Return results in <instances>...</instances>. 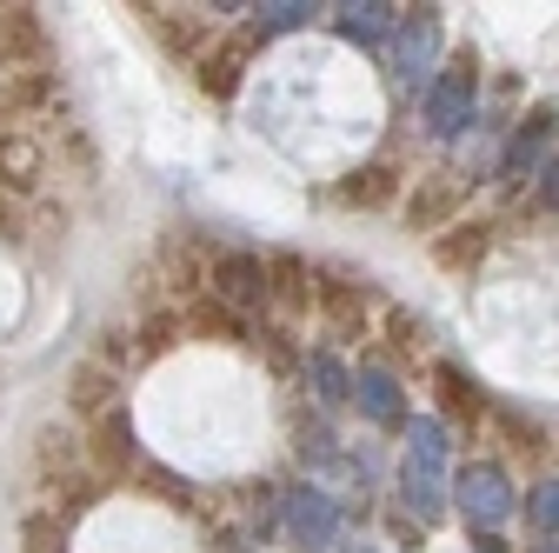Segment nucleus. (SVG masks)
<instances>
[{
  "instance_id": "f8f14e48",
  "label": "nucleus",
  "mask_w": 559,
  "mask_h": 553,
  "mask_svg": "<svg viewBox=\"0 0 559 553\" xmlns=\"http://www.w3.org/2000/svg\"><path fill=\"white\" fill-rule=\"evenodd\" d=\"M67 407H74L81 421H107V413L120 407V380L100 361H81L74 374H67Z\"/></svg>"
},
{
  "instance_id": "7ed1b4c3",
  "label": "nucleus",
  "mask_w": 559,
  "mask_h": 553,
  "mask_svg": "<svg viewBox=\"0 0 559 553\" xmlns=\"http://www.w3.org/2000/svg\"><path fill=\"white\" fill-rule=\"evenodd\" d=\"M453 494H460L466 527H479V533H493V527L513 514V480H507L493 460H466V467L453 473Z\"/></svg>"
},
{
  "instance_id": "aec40b11",
  "label": "nucleus",
  "mask_w": 559,
  "mask_h": 553,
  "mask_svg": "<svg viewBox=\"0 0 559 553\" xmlns=\"http://www.w3.org/2000/svg\"><path fill=\"white\" fill-rule=\"evenodd\" d=\"M34 180H40V148L34 141H0V187L27 193Z\"/></svg>"
},
{
  "instance_id": "c756f323",
  "label": "nucleus",
  "mask_w": 559,
  "mask_h": 553,
  "mask_svg": "<svg viewBox=\"0 0 559 553\" xmlns=\"http://www.w3.org/2000/svg\"><path fill=\"white\" fill-rule=\"evenodd\" d=\"M14 234H21V221H14V200L0 193V240H14Z\"/></svg>"
},
{
  "instance_id": "f257e3e1",
  "label": "nucleus",
  "mask_w": 559,
  "mask_h": 553,
  "mask_svg": "<svg viewBox=\"0 0 559 553\" xmlns=\"http://www.w3.org/2000/svg\"><path fill=\"white\" fill-rule=\"evenodd\" d=\"M447 434H440V421H419V427H406V460H400V501L419 514V520H433L440 507H447Z\"/></svg>"
},
{
  "instance_id": "5701e85b",
  "label": "nucleus",
  "mask_w": 559,
  "mask_h": 553,
  "mask_svg": "<svg viewBox=\"0 0 559 553\" xmlns=\"http://www.w3.org/2000/svg\"><path fill=\"white\" fill-rule=\"evenodd\" d=\"M453 207H460L453 187H419V193L406 200V221H413V234H419V227H433V234H440V221L453 214Z\"/></svg>"
},
{
  "instance_id": "0eeeda50",
  "label": "nucleus",
  "mask_w": 559,
  "mask_h": 553,
  "mask_svg": "<svg viewBox=\"0 0 559 553\" xmlns=\"http://www.w3.org/2000/svg\"><path fill=\"white\" fill-rule=\"evenodd\" d=\"M266 301H280L287 314L320 307V273H313L300 254H273V260H266Z\"/></svg>"
},
{
  "instance_id": "f3484780",
  "label": "nucleus",
  "mask_w": 559,
  "mask_h": 553,
  "mask_svg": "<svg viewBox=\"0 0 559 553\" xmlns=\"http://www.w3.org/2000/svg\"><path fill=\"white\" fill-rule=\"evenodd\" d=\"M433 380H440V407L453 413L460 427H479V421H486V393H479V380H466V374L447 367V361L433 367Z\"/></svg>"
},
{
  "instance_id": "423d86ee",
  "label": "nucleus",
  "mask_w": 559,
  "mask_h": 553,
  "mask_svg": "<svg viewBox=\"0 0 559 553\" xmlns=\"http://www.w3.org/2000/svg\"><path fill=\"white\" fill-rule=\"evenodd\" d=\"M147 14V27H154V40L174 54V60H206V14H193V8H140Z\"/></svg>"
},
{
  "instance_id": "20e7f679",
  "label": "nucleus",
  "mask_w": 559,
  "mask_h": 553,
  "mask_svg": "<svg viewBox=\"0 0 559 553\" xmlns=\"http://www.w3.org/2000/svg\"><path fill=\"white\" fill-rule=\"evenodd\" d=\"M253 47H260V27H240V34L214 40V47H206V60L193 67V81H200L206 94H214V101H234V94H240V81H247Z\"/></svg>"
},
{
  "instance_id": "9b49d317",
  "label": "nucleus",
  "mask_w": 559,
  "mask_h": 553,
  "mask_svg": "<svg viewBox=\"0 0 559 553\" xmlns=\"http://www.w3.org/2000/svg\"><path fill=\"white\" fill-rule=\"evenodd\" d=\"M287 527H294L300 546H333V533H340V507H333V494H320V487H294V494H287Z\"/></svg>"
},
{
  "instance_id": "39448f33",
  "label": "nucleus",
  "mask_w": 559,
  "mask_h": 553,
  "mask_svg": "<svg viewBox=\"0 0 559 553\" xmlns=\"http://www.w3.org/2000/svg\"><path fill=\"white\" fill-rule=\"evenodd\" d=\"M206 294H214L221 307H234V314H253V307L266 301V260H253V254H221L214 267H206Z\"/></svg>"
},
{
  "instance_id": "4be33fe9",
  "label": "nucleus",
  "mask_w": 559,
  "mask_h": 553,
  "mask_svg": "<svg viewBox=\"0 0 559 553\" xmlns=\"http://www.w3.org/2000/svg\"><path fill=\"white\" fill-rule=\"evenodd\" d=\"M187 327H193L200 340H240V333H247V327H240V314H234V307H221L214 294H206V301H193Z\"/></svg>"
},
{
  "instance_id": "412c9836",
  "label": "nucleus",
  "mask_w": 559,
  "mask_h": 553,
  "mask_svg": "<svg viewBox=\"0 0 559 553\" xmlns=\"http://www.w3.org/2000/svg\"><path fill=\"white\" fill-rule=\"evenodd\" d=\"M313 14H326V8H313V0H266V8H253V27H260V40H266V34H294V27H307Z\"/></svg>"
},
{
  "instance_id": "ddd939ff",
  "label": "nucleus",
  "mask_w": 559,
  "mask_h": 553,
  "mask_svg": "<svg viewBox=\"0 0 559 553\" xmlns=\"http://www.w3.org/2000/svg\"><path fill=\"white\" fill-rule=\"evenodd\" d=\"M552 133H559V107H533V114L513 127V141H507L500 167H507V174H526V167H539V161H546V148H552Z\"/></svg>"
},
{
  "instance_id": "2eb2a0df",
  "label": "nucleus",
  "mask_w": 559,
  "mask_h": 553,
  "mask_svg": "<svg viewBox=\"0 0 559 553\" xmlns=\"http://www.w3.org/2000/svg\"><path fill=\"white\" fill-rule=\"evenodd\" d=\"M87 454H94V467H100V480H120L133 460H140V447H133V421L114 407L107 421H94V440H87Z\"/></svg>"
},
{
  "instance_id": "6e6552de",
  "label": "nucleus",
  "mask_w": 559,
  "mask_h": 553,
  "mask_svg": "<svg viewBox=\"0 0 559 553\" xmlns=\"http://www.w3.org/2000/svg\"><path fill=\"white\" fill-rule=\"evenodd\" d=\"M0 60L40 74L47 67V27L34 21V8H0Z\"/></svg>"
},
{
  "instance_id": "7c9ffc66",
  "label": "nucleus",
  "mask_w": 559,
  "mask_h": 553,
  "mask_svg": "<svg viewBox=\"0 0 559 553\" xmlns=\"http://www.w3.org/2000/svg\"><path fill=\"white\" fill-rule=\"evenodd\" d=\"M546 207H559V161L546 167Z\"/></svg>"
},
{
  "instance_id": "bb28decb",
  "label": "nucleus",
  "mask_w": 559,
  "mask_h": 553,
  "mask_svg": "<svg viewBox=\"0 0 559 553\" xmlns=\"http://www.w3.org/2000/svg\"><path fill=\"white\" fill-rule=\"evenodd\" d=\"M526 520H533L539 533H552V540H559V480H539V487L526 494Z\"/></svg>"
},
{
  "instance_id": "f03ea898",
  "label": "nucleus",
  "mask_w": 559,
  "mask_h": 553,
  "mask_svg": "<svg viewBox=\"0 0 559 553\" xmlns=\"http://www.w3.org/2000/svg\"><path fill=\"white\" fill-rule=\"evenodd\" d=\"M473 107H479V54L460 47L433 74V87H427V127L440 133V141H453V133L473 120Z\"/></svg>"
},
{
  "instance_id": "6ab92c4d",
  "label": "nucleus",
  "mask_w": 559,
  "mask_h": 553,
  "mask_svg": "<svg viewBox=\"0 0 559 553\" xmlns=\"http://www.w3.org/2000/svg\"><path fill=\"white\" fill-rule=\"evenodd\" d=\"M34 460H40V473H47V487H60V480L81 473V454H74V440H67L60 427H47V434L34 440Z\"/></svg>"
},
{
  "instance_id": "c85d7f7f",
  "label": "nucleus",
  "mask_w": 559,
  "mask_h": 553,
  "mask_svg": "<svg viewBox=\"0 0 559 553\" xmlns=\"http://www.w3.org/2000/svg\"><path fill=\"white\" fill-rule=\"evenodd\" d=\"M500 427L513 434V447H520V454H539V447H546V440H539V427H533V421H520V413H500Z\"/></svg>"
},
{
  "instance_id": "cd10ccee",
  "label": "nucleus",
  "mask_w": 559,
  "mask_h": 553,
  "mask_svg": "<svg viewBox=\"0 0 559 553\" xmlns=\"http://www.w3.org/2000/svg\"><path fill=\"white\" fill-rule=\"evenodd\" d=\"M180 314H147V327H140V354H167L174 340H180Z\"/></svg>"
},
{
  "instance_id": "393cba45",
  "label": "nucleus",
  "mask_w": 559,
  "mask_h": 553,
  "mask_svg": "<svg viewBox=\"0 0 559 553\" xmlns=\"http://www.w3.org/2000/svg\"><path fill=\"white\" fill-rule=\"evenodd\" d=\"M307 380H313V393H320L326 407H340L346 393H354V374H346L333 354H313V361H307Z\"/></svg>"
},
{
  "instance_id": "4468645a",
  "label": "nucleus",
  "mask_w": 559,
  "mask_h": 553,
  "mask_svg": "<svg viewBox=\"0 0 559 553\" xmlns=\"http://www.w3.org/2000/svg\"><path fill=\"white\" fill-rule=\"evenodd\" d=\"M354 400H360V413L373 427H406V393H400V380L386 367H360L354 374Z\"/></svg>"
},
{
  "instance_id": "b1692460",
  "label": "nucleus",
  "mask_w": 559,
  "mask_h": 553,
  "mask_svg": "<svg viewBox=\"0 0 559 553\" xmlns=\"http://www.w3.org/2000/svg\"><path fill=\"white\" fill-rule=\"evenodd\" d=\"M340 193L354 200V207H386V200H393V167H380V161H373V167H360L354 180H346Z\"/></svg>"
},
{
  "instance_id": "dca6fc26",
  "label": "nucleus",
  "mask_w": 559,
  "mask_h": 553,
  "mask_svg": "<svg viewBox=\"0 0 559 553\" xmlns=\"http://www.w3.org/2000/svg\"><path fill=\"white\" fill-rule=\"evenodd\" d=\"M486 240H493V227H486V221H453V227H440L433 260H440L447 273H473L479 254H486Z\"/></svg>"
},
{
  "instance_id": "a878e982",
  "label": "nucleus",
  "mask_w": 559,
  "mask_h": 553,
  "mask_svg": "<svg viewBox=\"0 0 559 553\" xmlns=\"http://www.w3.org/2000/svg\"><path fill=\"white\" fill-rule=\"evenodd\" d=\"M21 546L27 553H67V520L60 514H27L21 520Z\"/></svg>"
},
{
  "instance_id": "a211bd4d",
  "label": "nucleus",
  "mask_w": 559,
  "mask_h": 553,
  "mask_svg": "<svg viewBox=\"0 0 559 553\" xmlns=\"http://www.w3.org/2000/svg\"><path fill=\"white\" fill-rule=\"evenodd\" d=\"M367 287H354V281H320V314L326 320H340V327H367Z\"/></svg>"
},
{
  "instance_id": "1a4fd4ad",
  "label": "nucleus",
  "mask_w": 559,
  "mask_h": 553,
  "mask_svg": "<svg viewBox=\"0 0 559 553\" xmlns=\"http://www.w3.org/2000/svg\"><path fill=\"white\" fill-rule=\"evenodd\" d=\"M433 47H440V14H433V8L406 14V21H400V34H393V74L413 87V81H419V67L433 60Z\"/></svg>"
},
{
  "instance_id": "2f4dec72",
  "label": "nucleus",
  "mask_w": 559,
  "mask_h": 553,
  "mask_svg": "<svg viewBox=\"0 0 559 553\" xmlns=\"http://www.w3.org/2000/svg\"><path fill=\"white\" fill-rule=\"evenodd\" d=\"M526 553H559V540H546V546H526Z\"/></svg>"
},
{
  "instance_id": "9d476101",
  "label": "nucleus",
  "mask_w": 559,
  "mask_h": 553,
  "mask_svg": "<svg viewBox=\"0 0 559 553\" xmlns=\"http://www.w3.org/2000/svg\"><path fill=\"white\" fill-rule=\"evenodd\" d=\"M400 8H386V0H346V8H333V27L354 40V47H386L400 34Z\"/></svg>"
}]
</instances>
